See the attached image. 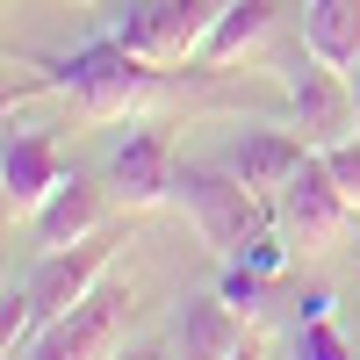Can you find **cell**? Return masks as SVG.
I'll return each instance as SVG.
<instances>
[{"label":"cell","mask_w":360,"mask_h":360,"mask_svg":"<svg viewBox=\"0 0 360 360\" xmlns=\"http://www.w3.org/2000/svg\"><path fill=\"white\" fill-rule=\"evenodd\" d=\"M346 79H353V108H360V58H353V65H346Z\"/></svg>","instance_id":"cell-20"},{"label":"cell","mask_w":360,"mask_h":360,"mask_svg":"<svg viewBox=\"0 0 360 360\" xmlns=\"http://www.w3.org/2000/svg\"><path fill=\"white\" fill-rule=\"evenodd\" d=\"M324 166H332V180H339V188L360 202V130H353V137H339L332 152H324Z\"/></svg>","instance_id":"cell-17"},{"label":"cell","mask_w":360,"mask_h":360,"mask_svg":"<svg viewBox=\"0 0 360 360\" xmlns=\"http://www.w3.org/2000/svg\"><path fill=\"white\" fill-rule=\"evenodd\" d=\"M274 8H281V0H231V8L209 22V37H202L195 58H202V65H231V58H245L266 29H274Z\"/></svg>","instance_id":"cell-13"},{"label":"cell","mask_w":360,"mask_h":360,"mask_svg":"<svg viewBox=\"0 0 360 360\" xmlns=\"http://www.w3.org/2000/svg\"><path fill=\"white\" fill-rule=\"evenodd\" d=\"M101 188L108 180H86V173H65L51 188V202L29 217V238H37L44 252H58V245H79V238H94L101 231Z\"/></svg>","instance_id":"cell-11"},{"label":"cell","mask_w":360,"mask_h":360,"mask_svg":"<svg viewBox=\"0 0 360 360\" xmlns=\"http://www.w3.org/2000/svg\"><path fill=\"white\" fill-rule=\"evenodd\" d=\"M353 209H360V202H353L339 180H332L324 152H310L303 166H295V180L274 195V217H281L295 238H303V245H317V238H339V231L353 224Z\"/></svg>","instance_id":"cell-7"},{"label":"cell","mask_w":360,"mask_h":360,"mask_svg":"<svg viewBox=\"0 0 360 360\" xmlns=\"http://www.w3.org/2000/svg\"><path fill=\"white\" fill-rule=\"evenodd\" d=\"M266 281H274V274H259V266H245V259H231V266H224V281H217V295H224L231 310H245V317H259V310H266Z\"/></svg>","instance_id":"cell-15"},{"label":"cell","mask_w":360,"mask_h":360,"mask_svg":"<svg viewBox=\"0 0 360 360\" xmlns=\"http://www.w3.org/2000/svg\"><path fill=\"white\" fill-rule=\"evenodd\" d=\"M238 259H245V266H259V274H281V259H288V245H281L274 231H259V238H252V245L238 252Z\"/></svg>","instance_id":"cell-18"},{"label":"cell","mask_w":360,"mask_h":360,"mask_svg":"<svg viewBox=\"0 0 360 360\" xmlns=\"http://www.w3.org/2000/svg\"><path fill=\"white\" fill-rule=\"evenodd\" d=\"M303 51L324 65H353L360 58V0H310L303 8Z\"/></svg>","instance_id":"cell-14"},{"label":"cell","mask_w":360,"mask_h":360,"mask_svg":"<svg viewBox=\"0 0 360 360\" xmlns=\"http://www.w3.org/2000/svg\"><path fill=\"white\" fill-rule=\"evenodd\" d=\"M303 159H310V144L295 130H245L231 144V173L245 180V188H259V195H281Z\"/></svg>","instance_id":"cell-12"},{"label":"cell","mask_w":360,"mask_h":360,"mask_svg":"<svg viewBox=\"0 0 360 360\" xmlns=\"http://www.w3.org/2000/svg\"><path fill=\"white\" fill-rule=\"evenodd\" d=\"M173 173H180V159H173L166 130L130 123V137L115 144V159H108V195L123 209H159V202H173Z\"/></svg>","instance_id":"cell-8"},{"label":"cell","mask_w":360,"mask_h":360,"mask_svg":"<svg viewBox=\"0 0 360 360\" xmlns=\"http://www.w3.org/2000/svg\"><path fill=\"white\" fill-rule=\"evenodd\" d=\"M173 202L195 217L202 245L224 252V259H238V252L266 231V195L245 188L231 166H224V173H217V166H180V173H173Z\"/></svg>","instance_id":"cell-2"},{"label":"cell","mask_w":360,"mask_h":360,"mask_svg":"<svg viewBox=\"0 0 360 360\" xmlns=\"http://www.w3.org/2000/svg\"><path fill=\"white\" fill-rule=\"evenodd\" d=\"M288 115H295V137H303L310 152H332L339 137H353L360 130V108H353L346 65H324L317 51H303L295 72H288Z\"/></svg>","instance_id":"cell-5"},{"label":"cell","mask_w":360,"mask_h":360,"mask_svg":"<svg viewBox=\"0 0 360 360\" xmlns=\"http://www.w3.org/2000/svg\"><path fill=\"white\" fill-rule=\"evenodd\" d=\"M231 0H108L101 8V37L130 44L137 58H152V65H180V58H195L209 22H217Z\"/></svg>","instance_id":"cell-3"},{"label":"cell","mask_w":360,"mask_h":360,"mask_svg":"<svg viewBox=\"0 0 360 360\" xmlns=\"http://www.w3.org/2000/svg\"><path fill=\"white\" fill-rule=\"evenodd\" d=\"M115 360H166V353H152V346H137V353H115Z\"/></svg>","instance_id":"cell-19"},{"label":"cell","mask_w":360,"mask_h":360,"mask_svg":"<svg viewBox=\"0 0 360 360\" xmlns=\"http://www.w3.org/2000/svg\"><path fill=\"white\" fill-rule=\"evenodd\" d=\"M295 360H353V346L332 317H295Z\"/></svg>","instance_id":"cell-16"},{"label":"cell","mask_w":360,"mask_h":360,"mask_svg":"<svg viewBox=\"0 0 360 360\" xmlns=\"http://www.w3.org/2000/svg\"><path fill=\"white\" fill-rule=\"evenodd\" d=\"M115 266V238L108 231H94V238H79V245H58V252H44L37 266H29V339L44 332L51 317H65L72 303H86V295L101 288V274Z\"/></svg>","instance_id":"cell-4"},{"label":"cell","mask_w":360,"mask_h":360,"mask_svg":"<svg viewBox=\"0 0 360 360\" xmlns=\"http://www.w3.org/2000/svg\"><path fill=\"white\" fill-rule=\"evenodd\" d=\"M123 303H130V295L115 281H101L86 303H72L65 317H51L44 332L29 339V360H108L115 332H123Z\"/></svg>","instance_id":"cell-6"},{"label":"cell","mask_w":360,"mask_h":360,"mask_svg":"<svg viewBox=\"0 0 360 360\" xmlns=\"http://www.w3.org/2000/svg\"><path fill=\"white\" fill-rule=\"evenodd\" d=\"M166 332H173V360H231L245 346V310H231L224 295H180Z\"/></svg>","instance_id":"cell-10"},{"label":"cell","mask_w":360,"mask_h":360,"mask_svg":"<svg viewBox=\"0 0 360 360\" xmlns=\"http://www.w3.org/2000/svg\"><path fill=\"white\" fill-rule=\"evenodd\" d=\"M65 180V152H58L51 130H8V152H0V195H8V217H37L51 202V188Z\"/></svg>","instance_id":"cell-9"},{"label":"cell","mask_w":360,"mask_h":360,"mask_svg":"<svg viewBox=\"0 0 360 360\" xmlns=\"http://www.w3.org/2000/svg\"><path fill=\"white\" fill-rule=\"evenodd\" d=\"M231 360H259V346H252V339H245V346H238V353H231Z\"/></svg>","instance_id":"cell-21"},{"label":"cell","mask_w":360,"mask_h":360,"mask_svg":"<svg viewBox=\"0 0 360 360\" xmlns=\"http://www.w3.org/2000/svg\"><path fill=\"white\" fill-rule=\"evenodd\" d=\"M37 86H51V94H65L72 108L115 123V115H137L144 101H152L159 86H166V72L152 65V58H137L130 44L94 37V44L72 51V58H44V65H37Z\"/></svg>","instance_id":"cell-1"}]
</instances>
